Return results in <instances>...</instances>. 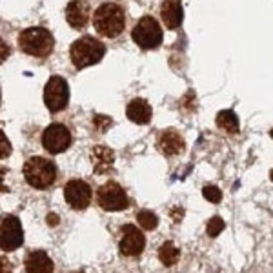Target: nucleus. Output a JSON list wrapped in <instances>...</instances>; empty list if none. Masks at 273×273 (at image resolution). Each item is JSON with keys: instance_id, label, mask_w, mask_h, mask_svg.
Listing matches in <instances>:
<instances>
[{"instance_id": "12", "label": "nucleus", "mask_w": 273, "mask_h": 273, "mask_svg": "<svg viewBox=\"0 0 273 273\" xmlns=\"http://www.w3.org/2000/svg\"><path fill=\"white\" fill-rule=\"evenodd\" d=\"M89 6L84 0H71L68 8H66V20L70 22V26L73 27H84L89 20Z\"/></svg>"}, {"instance_id": "3", "label": "nucleus", "mask_w": 273, "mask_h": 273, "mask_svg": "<svg viewBox=\"0 0 273 273\" xmlns=\"http://www.w3.org/2000/svg\"><path fill=\"white\" fill-rule=\"evenodd\" d=\"M24 177L29 186L37 188V190H46L55 182L56 168L51 161L44 157H31L24 164Z\"/></svg>"}, {"instance_id": "28", "label": "nucleus", "mask_w": 273, "mask_h": 273, "mask_svg": "<svg viewBox=\"0 0 273 273\" xmlns=\"http://www.w3.org/2000/svg\"><path fill=\"white\" fill-rule=\"evenodd\" d=\"M49 222H51V224L55 226L56 222H58V221H56V215H49Z\"/></svg>"}, {"instance_id": "8", "label": "nucleus", "mask_w": 273, "mask_h": 273, "mask_svg": "<svg viewBox=\"0 0 273 273\" xmlns=\"http://www.w3.org/2000/svg\"><path fill=\"white\" fill-rule=\"evenodd\" d=\"M97 199H99L100 208H104L106 211H120V209H126L130 204L126 191L117 182H106L104 186H100Z\"/></svg>"}, {"instance_id": "7", "label": "nucleus", "mask_w": 273, "mask_h": 273, "mask_svg": "<svg viewBox=\"0 0 273 273\" xmlns=\"http://www.w3.org/2000/svg\"><path fill=\"white\" fill-rule=\"evenodd\" d=\"M24 242L22 224L15 215H4L0 219V250L15 252Z\"/></svg>"}, {"instance_id": "20", "label": "nucleus", "mask_w": 273, "mask_h": 273, "mask_svg": "<svg viewBox=\"0 0 273 273\" xmlns=\"http://www.w3.org/2000/svg\"><path fill=\"white\" fill-rule=\"evenodd\" d=\"M137 219H139V224L142 226L144 230H155L157 224H159L157 215L153 211H149V209H142V211H139Z\"/></svg>"}, {"instance_id": "25", "label": "nucleus", "mask_w": 273, "mask_h": 273, "mask_svg": "<svg viewBox=\"0 0 273 273\" xmlns=\"http://www.w3.org/2000/svg\"><path fill=\"white\" fill-rule=\"evenodd\" d=\"M8 55H9V48H8V44H6V42H2V40H0V64H2V62H4L6 58H8Z\"/></svg>"}, {"instance_id": "2", "label": "nucleus", "mask_w": 273, "mask_h": 273, "mask_svg": "<svg viewBox=\"0 0 273 273\" xmlns=\"http://www.w3.org/2000/svg\"><path fill=\"white\" fill-rule=\"evenodd\" d=\"M71 62L77 70H84L87 66L99 64L106 53L104 44L93 37H82L71 46Z\"/></svg>"}, {"instance_id": "5", "label": "nucleus", "mask_w": 273, "mask_h": 273, "mask_svg": "<svg viewBox=\"0 0 273 273\" xmlns=\"http://www.w3.org/2000/svg\"><path fill=\"white\" fill-rule=\"evenodd\" d=\"M131 37L142 49H155L162 42V29L153 17H142L133 27Z\"/></svg>"}, {"instance_id": "22", "label": "nucleus", "mask_w": 273, "mask_h": 273, "mask_svg": "<svg viewBox=\"0 0 273 273\" xmlns=\"http://www.w3.org/2000/svg\"><path fill=\"white\" fill-rule=\"evenodd\" d=\"M202 195H204V199H208L209 202H215V204L222 199L221 190H219V188H215V186H206V188H204V191H202Z\"/></svg>"}, {"instance_id": "27", "label": "nucleus", "mask_w": 273, "mask_h": 273, "mask_svg": "<svg viewBox=\"0 0 273 273\" xmlns=\"http://www.w3.org/2000/svg\"><path fill=\"white\" fill-rule=\"evenodd\" d=\"M6 169L4 168H0V191H6Z\"/></svg>"}, {"instance_id": "1", "label": "nucleus", "mask_w": 273, "mask_h": 273, "mask_svg": "<svg viewBox=\"0 0 273 273\" xmlns=\"http://www.w3.org/2000/svg\"><path fill=\"white\" fill-rule=\"evenodd\" d=\"M124 11H122L120 6L108 2V4H102L93 15V26H95L97 33L102 37H108L113 39L122 33L124 29Z\"/></svg>"}, {"instance_id": "10", "label": "nucleus", "mask_w": 273, "mask_h": 273, "mask_svg": "<svg viewBox=\"0 0 273 273\" xmlns=\"http://www.w3.org/2000/svg\"><path fill=\"white\" fill-rule=\"evenodd\" d=\"M66 202L73 209H86L91 204V188L84 180H70L64 188Z\"/></svg>"}, {"instance_id": "19", "label": "nucleus", "mask_w": 273, "mask_h": 273, "mask_svg": "<svg viewBox=\"0 0 273 273\" xmlns=\"http://www.w3.org/2000/svg\"><path fill=\"white\" fill-rule=\"evenodd\" d=\"M178 248L175 246L173 242H164L161 246V250H159V257H161V262L164 266H173L175 262L178 260Z\"/></svg>"}, {"instance_id": "13", "label": "nucleus", "mask_w": 273, "mask_h": 273, "mask_svg": "<svg viewBox=\"0 0 273 273\" xmlns=\"http://www.w3.org/2000/svg\"><path fill=\"white\" fill-rule=\"evenodd\" d=\"M24 264L27 273H53V260L46 252H31Z\"/></svg>"}, {"instance_id": "21", "label": "nucleus", "mask_w": 273, "mask_h": 273, "mask_svg": "<svg viewBox=\"0 0 273 273\" xmlns=\"http://www.w3.org/2000/svg\"><path fill=\"white\" fill-rule=\"evenodd\" d=\"M224 230V221L221 217H213L208 222V235L209 237H217L221 231Z\"/></svg>"}, {"instance_id": "11", "label": "nucleus", "mask_w": 273, "mask_h": 273, "mask_svg": "<svg viewBox=\"0 0 273 273\" xmlns=\"http://www.w3.org/2000/svg\"><path fill=\"white\" fill-rule=\"evenodd\" d=\"M122 233H124V237H122L120 244H118V250H120L122 255L135 257L139 255V253H142L144 246H146V238H144V235L135 226L126 224L122 228Z\"/></svg>"}, {"instance_id": "16", "label": "nucleus", "mask_w": 273, "mask_h": 273, "mask_svg": "<svg viewBox=\"0 0 273 273\" xmlns=\"http://www.w3.org/2000/svg\"><path fill=\"white\" fill-rule=\"evenodd\" d=\"M161 17L168 29H175L182 22V6L177 0H166L161 8Z\"/></svg>"}, {"instance_id": "23", "label": "nucleus", "mask_w": 273, "mask_h": 273, "mask_svg": "<svg viewBox=\"0 0 273 273\" xmlns=\"http://www.w3.org/2000/svg\"><path fill=\"white\" fill-rule=\"evenodd\" d=\"M9 153H11V144H9V140L4 135V131L0 130V159H6Z\"/></svg>"}, {"instance_id": "17", "label": "nucleus", "mask_w": 273, "mask_h": 273, "mask_svg": "<svg viewBox=\"0 0 273 273\" xmlns=\"http://www.w3.org/2000/svg\"><path fill=\"white\" fill-rule=\"evenodd\" d=\"M159 147L164 155H178L184 149V140L177 131H164L159 139Z\"/></svg>"}, {"instance_id": "26", "label": "nucleus", "mask_w": 273, "mask_h": 273, "mask_svg": "<svg viewBox=\"0 0 273 273\" xmlns=\"http://www.w3.org/2000/svg\"><path fill=\"white\" fill-rule=\"evenodd\" d=\"M11 264H9V260L4 259V257H0V273H11Z\"/></svg>"}, {"instance_id": "4", "label": "nucleus", "mask_w": 273, "mask_h": 273, "mask_svg": "<svg viewBox=\"0 0 273 273\" xmlns=\"http://www.w3.org/2000/svg\"><path fill=\"white\" fill-rule=\"evenodd\" d=\"M18 44L24 53L31 56H48L53 51L55 40L53 35L44 27H27L18 37Z\"/></svg>"}, {"instance_id": "14", "label": "nucleus", "mask_w": 273, "mask_h": 273, "mask_svg": "<svg viewBox=\"0 0 273 273\" xmlns=\"http://www.w3.org/2000/svg\"><path fill=\"white\" fill-rule=\"evenodd\" d=\"M126 115L135 124H147V122L151 120V108H149V104H147L146 100L135 99L128 104Z\"/></svg>"}, {"instance_id": "18", "label": "nucleus", "mask_w": 273, "mask_h": 273, "mask_svg": "<svg viewBox=\"0 0 273 273\" xmlns=\"http://www.w3.org/2000/svg\"><path fill=\"white\" fill-rule=\"evenodd\" d=\"M217 126L226 130L228 133H237L238 131V120H237V115L230 109H226V111H221L217 115Z\"/></svg>"}, {"instance_id": "9", "label": "nucleus", "mask_w": 273, "mask_h": 273, "mask_svg": "<svg viewBox=\"0 0 273 273\" xmlns=\"http://www.w3.org/2000/svg\"><path fill=\"white\" fill-rule=\"evenodd\" d=\"M42 144L44 149L51 155H58V153L66 151L71 144V133L68 128L62 124H51L42 135Z\"/></svg>"}, {"instance_id": "15", "label": "nucleus", "mask_w": 273, "mask_h": 273, "mask_svg": "<svg viewBox=\"0 0 273 273\" xmlns=\"http://www.w3.org/2000/svg\"><path fill=\"white\" fill-rule=\"evenodd\" d=\"M115 161V153L106 146H95L91 149V162H93V168H95L97 173H104L113 166Z\"/></svg>"}, {"instance_id": "24", "label": "nucleus", "mask_w": 273, "mask_h": 273, "mask_svg": "<svg viewBox=\"0 0 273 273\" xmlns=\"http://www.w3.org/2000/svg\"><path fill=\"white\" fill-rule=\"evenodd\" d=\"M95 124L99 126L100 131H106V128L111 126V120H109L108 117H102V115H99V117L95 118Z\"/></svg>"}, {"instance_id": "6", "label": "nucleus", "mask_w": 273, "mask_h": 273, "mask_svg": "<svg viewBox=\"0 0 273 273\" xmlns=\"http://www.w3.org/2000/svg\"><path fill=\"white\" fill-rule=\"evenodd\" d=\"M70 100V87L62 77H51L44 87V102L51 113H58L68 106Z\"/></svg>"}]
</instances>
